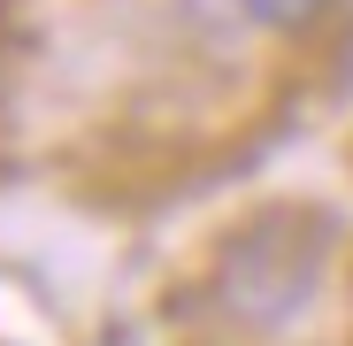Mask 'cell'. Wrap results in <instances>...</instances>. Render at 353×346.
Wrapping results in <instances>:
<instances>
[{
	"label": "cell",
	"instance_id": "6da1fadb",
	"mask_svg": "<svg viewBox=\"0 0 353 346\" xmlns=\"http://www.w3.org/2000/svg\"><path fill=\"white\" fill-rule=\"evenodd\" d=\"M330 247V223L315 208H261L246 223H230L208 254V293L230 323H284L315 293V262Z\"/></svg>",
	"mask_w": 353,
	"mask_h": 346
},
{
	"label": "cell",
	"instance_id": "7a4b0ae2",
	"mask_svg": "<svg viewBox=\"0 0 353 346\" xmlns=\"http://www.w3.org/2000/svg\"><path fill=\"white\" fill-rule=\"evenodd\" d=\"M239 8L261 23V31H315L338 16V0H239Z\"/></svg>",
	"mask_w": 353,
	"mask_h": 346
},
{
	"label": "cell",
	"instance_id": "3957f363",
	"mask_svg": "<svg viewBox=\"0 0 353 346\" xmlns=\"http://www.w3.org/2000/svg\"><path fill=\"white\" fill-rule=\"evenodd\" d=\"M345 338H353V277H345Z\"/></svg>",
	"mask_w": 353,
	"mask_h": 346
}]
</instances>
